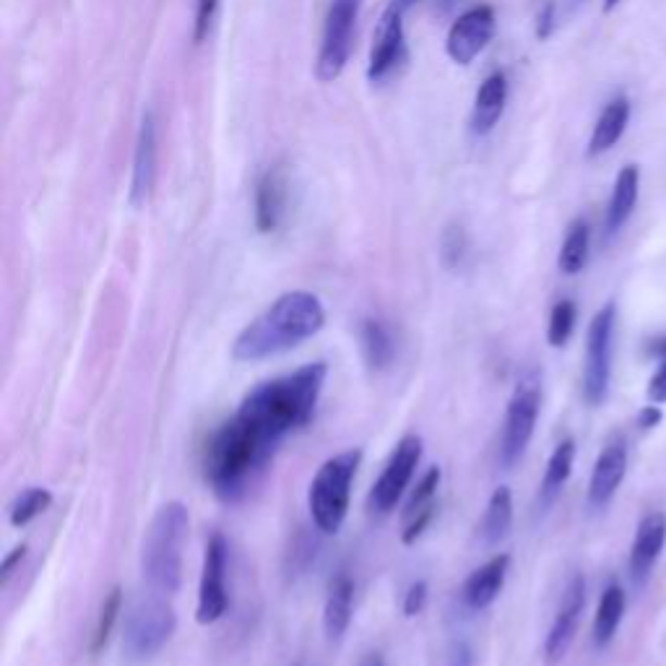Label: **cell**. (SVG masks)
<instances>
[{
  "label": "cell",
  "mask_w": 666,
  "mask_h": 666,
  "mask_svg": "<svg viewBox=\"0 0 666 666\" xmlns=\"http://www.w3.org/2000/svg\"><path fill=\"white\" fill-rule=\"evenodd\" d=\"M326 378V362H310L246 393L235 417L211 435L203 451V477L216 498L224 503L246 498L281 440L313 419Z\"/></svg>",
  "instance_id": "cell-1"
},
{
  "label": "cell",
  "mask_w": 666,
  "mask_h": 666,
  "mask_svg": "<svg viewBox=\"0 0 666 666\" xmlns=\"http://www.w3.org/2000/svg\"><path fill=\"white\" fill-rule=\"evenodd\" d=\"M326 326V310L313 292H287L268 305L259 318H253L237 334L233 344L235 362H261L289 349L300 347L302 341L313 339Z\"/></svg>",
  "instance_id": "cell-2"
},
{
  "label": "cell",
  "mask_w": 666,
  "mask_h": 666,
  "mask_svg": "<svg viewBox=\"0 0 666 666\" xmlns=\"http://www.w3.org/2000/svg\"><path fill=\"white\" fill-rule=\"evenodd\" d=\"M190 531V513L180 500H169L151 518L141 544V573L149 589L173 596L183 583V546Z\"/></svg>",
  "instance_id": "cell-3"
},
{
  "label": "cell",
  "mask_w": 666,
  "mask_h": 666,
  "mask_svg": "<svg viewBox=\"0 0 666 666\" xmlns=\"http://www.w3.org/2000/svg\"><path fill=\"white\" fill-rule=\"evenodd\" d=\"M362 464L360 448L336 453L334 458L323 461L321 469L315 472L307 490V507L315 529L323 533H339L349 513V500H352V481L357 477Z\"/></svg>",
  "instance_id": "cell-4"
},
{
  "label": "cell",
  "mask_w": 666,
  "mask_h": 666,
  "mask_svg": "<svg viewBox=\"0 0 666 666\" xmlns=\"http://www.w3.org/2000/svg\"><path fill=\"white\" fill-rule=\"evenodd\" d=\"M177 615L173 604L162 596V593H147L143 599L130 606L128 617H125L121 654L125 664H147L154 658L169 638L175 636Z\"/></svg>",
  "instance_id": "cell-5"
},
{
  "label": "cell",
  "mask_w": 666,
  "mask_h": 666,
  "mask_svg": "<svg viewBox=\"0 0 666 666\" xmlns=\"http://www.w3.org/2000/svg\"><path fill=\"white\" fill-rule=\"evenodd\" d=\"M542 412V380L539 375H526L513 388L505 409L503 435H500V466L513 469L524 458Z\"/></svg>",
  "instance_id": "cell-6"
},
{
  "label": "cell",
  "mask_w": 666,
  "mask_h": 666,
  "mask_svg": "<svg viewBox=\"0 0 666 666\" xmlns=\"http://www.w3.org/2000/svg\"><path fill=\"white\" fill-rule=\"evenodd\" d=\"M617 307L615 302L593 315L589 336H586V367H583V395L591 406H602L610 393L612 380V336H615Z\"/></svg>",
  "instance_id": "cell-7"
},
{
  "label": "cell",
  "mask_w": 666,
  "mask_h": 666,
  "mask_svg": "<svg viewBox=\"0 0 666 666\" xmlns=\"http://www.w3.org/2000/svg\"><path fill=\"white\" fill-rule=\"evenodd\" d=\"M360 3L362 0H331L318 61H315V76L323 84L336 81L341 71L347 68L349 55H352V37L360 16Z\"/></svg>",
  "instance_id": "cell-8"
},
{
  "label": "cell",
  "mask_w": 666,
  "mask_h": 666,
  "mask_svg": "<svg viewBox=\"0 0 666 666\" xmlns=\"http://www.w3.org/2000/svg\"><path fill=\"white\" fill-rule=\"evenodd\" d=\"M422 445L425 443H422L419 435H404L399 445L393 448L386 469H382L378 481L373 485L370 498H367V507H370L373 516H388L401 500V494L406 492V487L412 485L414 472H417L422 461Z\"/></svg>",
  "instance_id": "cell-9"
},
{
  "label": "cell",
  "mask_w": 666,
  "mask_h": 666,
  "mask_svg": "<svg viewBox=\"0 0 666 666\" xmlns=\"http://www.w3.org/2000/svg\"><path fill=\"white\" fill-rule=\"evenodd\" d=\"M227 557L229 546L227 539L219 531L209 537L206 550H203V570L201 583H198V604H196V623L214 625L219 623L227 612Z\"/></svg>",
  "instance_id": "cell-10"
},
{
  "label": "cell",
  "mask_w": 666,
  "mask_h": 666,
  "mask_svg": "<svg viewBox=\"0 0 666 666\" xmlns=\"http://www.w3.org/2000/svg\"><path fill=\"white\" fill-rule=\"evenodd\" d=\"M404 11L406 5L401 3V0H393V3L382 11L378 29H375L373 35L370 65H367V78H370L373 84L386 81V78L404 63Z\"/></svg>",
  "instance_id": "cell-11"
},
{
  "label": "cell",
  "mask_w": 666,
  "mask_h": 666,
  "mask_svg": "<svg viewBox=\"0 0 666 666\" xmlns=\"http://www.w3.org/2000/svg\"><path fill=\"white\" fill-rule=\"evenodd\" d=\"M494 11L490 5H477V9L466 11L458 16V22L451 26L445 39V50L453 63L469 65L494 37Z\"/></svg>",
  "instance_id": "cell-12"
},
{
  "label": "cell",
  "mask_w": 666,
  "mask_h": 666,
  "mask_svg": "<svg viewBox=\"0 0 666 666\" xmlns=\"http://www.w3.org/2000/svg\"><path fill=\"white\" fill-rule=\"evenodd\" d=\"M583 606H586V580L583 576H573L568 589L563 593V604H560L555 623H552L550 632H546L544 641L546 666H557L570 651L573 638H576L578 632L580 615H583Z\"/></svg>",
  "instance_id": "cell-13"
},
{
  "label": "cell",
  "mask_w": 666,
  "mask_h": 666,
  "mask_svg": "<svg viewBox=\"0 0 666 666\" xmlns=\"http://www.w3.org/2000/svg\"><path fill=\"white\" fill-rule=\"evenodd\" d=\"M625 474H628V443L623 438L610 440L604 451L599 453L596 464H593L591 481H589V505L593 511L604 507L615 498V492L623 485Z\"/></svg>",
  "instance_id": "cell-14"
},
{
  "label": "cell",
  "mask_w": 666,
  "mask_h": 666,
  "mask_svg": "<svg viewBox=\"0 0 666 666\" xmlns=\"http://www.w3.org/2000/svg\"><path fill=\"white\" fill-rule=\"evenodd\" d=\"M666 544V516L664 513H649V516L641 518L636 529V539H632L630 546V578L636 580L638 586L649 578L651 568L656 565L658 555H662Z\"/></svg>",
  "instance_id": "cell-15"
},
{
  "label": "cell",
  "mask_w": 666,
  "mask_h": 666,
  "mask_svg": "<svg viewBox=\"0 0 666 666\" xmlns=\"http://www.w3.org/2000/svg\"><path fill=\"white\" fill-rule=\"evenodd\" d=\"M507 570H511V555H494L492 560H487L481 568H477L466 578L464 589H461L464 604L469 606L472 612L487 610V606L500 596V591H503Z\"/></svg>",
  "instance_id": "cell-16"
},
{
  "label": "cell",
  "mask_w": 666,
  "mask_h": 666,
  "mask_svg": "<svg viewBox=\"0 0 666 666\" xmlns=\"http://www.w3.org/2000/svg\"><path fill=\"white\" fill-rule=\"evenodd\" d=\"M156 177V128L151 112H147L141 121L136 143V160H134V183H130V203L143 206L149 201L151 188H154Z\"/></svg>",
  "instance_id": "cell-17"
},
{
  "label": "cell",
  "mask_w": 666,
  "mask_h": 666,
  "mask_svg": "<svg viewBox=\"0 0 666 666\" xmlns=\"http://www.w3.org/2000/svg\"><path fill=\"white\" fill-rule=\"evenodd\" d=\"M287 211V175L281 167L268 169L255 190V227L268 235L279 229Z\"/></svg>",
  "instance_id": "cell-18"
},
{
  "label": "cell",
  "mask_w": 666,
  "mask_h": 666,
  "mask_svg": "<svg viewBox=\"0 0 666 666\" xmlns=\"http://www.w3.org/2000/svg\"><path fill=\"white\" fill-rule=\"evenodd\" d=\"M507 102V78L505 74H492L485 78L477 91V99H474L472 108V134L474 136H487L490 130L498 125L500 117L505 112Z\"/></svg>",
  "instance_id": "cell-19"
},
{
  "label": "cell",
  "mask_w": 666,
  "mask_h": 666,
  "mask_svg": "<svg viewBox=\"0 0 666 666\" xmlns=\"http://www.w3.org/2000/svg\"><path fill=\"white\" fill-rule=\"evenodd\" d=\"M638 193H641V169L636 164H625L617 173L615 188H612L610 206H606V233L615 235L625 227L630 214L636 211Z\"/></svg>",
  "instance_id": "cell-20"
},
{
  "label": "cell",
  "mask_w": 666,
  "mask_h": 666,
  "mask_svg": "<svg viewBox=\"0 0 666 666\" xmlns=\"http://www.w3.org/2000/svg\"><path fill=\"white\" fill-rule=\"evenodd\" d=\"M628 123H630V99L628 97L612 99V102L602 110V115H599L596 125H593V134L589 141V149H586V156L593 160V156L606 154V151H610L619 141V138H623Z\"/></svg>",
  "instance_id": "cell-21"
},
{
  "label": "cell",
  "mask_w": 666,
  "mask_h": 666,
  "mask_svg": "<svg viewBox=\"0 0 666 666\" xmlns=\"http://www.w3.org/2000/svg\"><path fill=\"white\" fill-rule=\"evenodd\" d=\"M352 604H354V583L347 573H339L328 586L326 610H323V628L331 641H339L352 625Z\"/></svg>",
  "instance_id": "cell-22"
},
{
  "label": "cell",
  "mask_w": 666,
  "mask_h": 666,
  "mask_svg": "<svg viewBox=\"0 0 666 666\" xmlns=\"http://www.w3.org/2000/svg\"><path fill=\"white\" fill-rule=\"evenodd\" d=\"M360 341H362V354H365V362L370 370L382 373L393 365L395 339L391 326H388L386 321L380 318L362 321Z\"/></svg>",
  "instance_id": "cell-23"
},
{
  "label": "cell",
  "mask_w": 666,
  "mask_h": 666,
  "mask_svg": "<svg viewBox=\"0 0 666 666\" xmlns=\"http://www.w3.org/2000/svg\"><path fill=\"white\" fill-rule=\"evenodd\" d=\"M513 526V494L511 487H498L492 492L490 503L485 507V516L479 520L477 537L485 546L500 544Z\"/></svg>",
  "instance_id": "cell-24"
},
{
  "label": "cell",
  "mask_w": 666,
  "mask_h": 666,
  "mask_svg": "<svg viewBox=\"0 0 666 666\" xmlns=\"http://www.w3.org/2000/svg\"><path fill=\"white\" fill-rule=\"evenodd\" d=\"M625 615V591L619 583H610L602 591V599H599V610L596 617H593V645L596 649H606L615 638V632L619 630V623H623Z\"/></svg>",
  "instance_id": "cell-25"
},
{
  "label": "cell",
  "mask_w": 666,
  "mask_h": 666,
  "mask_svg": "<svg viewBox=\"0 0 666 666\" xmlns=\"http://www.w3.org/2000/svg\"><path fill=\"white\" fill-rule=\"evenodd\" d=\"M573 464H576V440L568 438L552 451L550 461H546L542 487H539V505L550 507L555 503V498L565 487V481L570 479Z\"/></svg>",
  "instance_id": "cell-26"
},
{
  "label": "cell",
  "mask_w": 666,
  "mask_h": 666,
  "mask_svg": "<svg viewBox=\"0 0 666 666\" xmlns=\"http://www.w3.org/2000/svg\"><path fill=\"white\" fill-rule=\"evenodd\" d=\"M589 246H591V229L583 219H576L568 227L563 248H560V272L576 276L586 268L589 263Z\"/></svg>",
  "instance_id": "cell-27"
},
{
  "label": "cell",
  "mask_w": 666,
  "mask_h": 666,
  "mask_svg": "<svg viewBox=\"0 0 666 666\" xmlns=\"http://www.w3.org/2000/svg\"><path fill=\"white\" fill-rule=\"evenodd\" d=\"M52 505V492L48 487H26L24 492L16 494L9 507V520L13 529H22V526L32 524L37 516H42L45 511Z\"/></svg>",
  "instance_id": "cell-28"
},
{
  "label": "cell",
  "mask_w": 666,
  "mask_h": 666,
  "mask_svg": "<svg viewBox=\"0 0 666 666\" xmlns=\"http://www.w3.org/2000/svg\"><path fill=\"white\" fill-rule=\"evenodd\" d=\"M440 481H443V472H440V466H430V469L425 472V477L417 481V487H414L412 498H409L404 518L412 520L422 516V513H435V498H438L440 490Z\"/></svg>",
  "instance_id": "cell-29"
},
{
  "label": "cell",
  "mask_w": 666,
  "mask_h": 666,
  "mask_svg": "<svg viewBox=\"0 0 666 666\" xmlns=\"http://www.w3.org/2000/svg\"><path fill=\"white\" fill-rule=\"evenodd\" d=\"M121 610H123V589L121 586H112L108 596H104L102 610H99L95 636H91V654H99V651L108 645L112 628H115L117 617H121Z\"/></svg>",
  "instance_id": "cell-30"
},
{
  "label": "cell",
  "mask_w": 666,
  "mask_h": 666,
  "mask_svg": "<svg viewBox=\"0 0 666 666\" xmlns=\"http://www.w3.org/2000/svg\"><path fill=\"white\" fill-rule=\"evenodd\" d=\"M578 307L573 300H560L550 313V323H546V341L550 347H565L570 341L573 331H576Z\"/></svg>",
  "instance_id": "cell-31"
},
{
  "label": "cell",
  "mask_w": 666,
  "mask_h": 666,
  "mask_svg": "<svg viewBox=\"0 0 666 666\" xmlns=\"http://www.w3.org/2000/svg\"><path fill=\"white\" fill-rule=\"evenodd\" d=\"M440 255H443V263L448 268H458L466 259V235L461 227H448V233L443 235V242H440Z\"/></svg>",
  "instance_id": "cell-32"
},
{
  "label": "cell",
  "mask_w": 666,
  "mask_h": 666,
  "mask_svg": "<svg viewBox=\"0 0 666 666\" xmlns=\"http://www.w3.org/2000/svg\"><path fill=\"white\" fill-rule=\"evenodd\" d=\"M427 606V583L425 580H417V583H412L404 593V615L406 617H417L425 612Z\"/></svg>",
  "instance_id": "cell-33"
},
{
  "label": "cell",
  "mask_w": 666,
  "mask_h": 666,
  "mask_svg": "<svg viewBox=\"0 0 666 666\" xmlns=\"http://www.w3.org/2000/svg\"><path fill=\"white\" fill-rule=\"evenodd\" d=\"M216 5H219V0H198V9H196V42H201L203 37L209 35L211 22H214V13Z\"/></svg>",
  "instance_id": "cell-34"
},
{
  "label": "cell",
  "mask_w": 666,
  "mask_h": 666,
  "mask_svg": "<svg viewBox=\"0 0 666 666\" xmlns=\"http://www.w3.org/2000/svg\"><path fill=\"white\" fill-rule=\"evenodd\" d=\"M649 401L651 404H666V360H662V367H658L654 378L649 380Z\"/></svg>",
  "instance_id": "cell-35"
},
{
  "label": "cell",
  "mask_w": 666,
  "mask_h": 666,
  "mask_svg": "<svg viewBox=\"0 0 666 666\" xmlns=\"http://www.w3.org/2000/svg\"><path fill=\"white\" fill-rule=\"evenodd\" d=\"M552 29H555V3H544V9L539 11V18H537V37L539 39H546L552 35Z\"/></svg>",
  "instance_id": "cell-36"
},
{
  "label": "cell",
  "mask_w": 666,
  "mask_h": 666,
  "mask_svg": "<svg viewBox=\"0 0 666 666\" xmlns=\"http://www.w3.org/2000/svg\"><path fill=\"white\" fill-rule=\"evenodd\" d=\"M662 419H664L662 406H658V404L643 406L641 414H638V427H641L643 432H649V430H654V427L662 425Z\"/></svg>",
  "instance_id": "cell-37"
},
{
  "label": "cell",
  "mask_w": 666,
  "mask_h": 666,
  "mask_svg": "<svg viewBox=\"0 0 666 666\" xmlns=\"http://www.w3.org/2000/svg\"><path fill=\"white\" fill-rule=\"evenodd\" d=\"M24 557H26V544L13 546V550L9 552V555H5L3 565H0V573H3V583H5V580H9L11 576H13V570H16L18 565L24 563Z\"/></svg>",
  "instance_id": "cell-38"
},
{
  "label": "cell",
  "mask_w": 666,
  "mask_h": 666,
  "mask_svg": "<svg viewBox=\"0 0 666 666\" xmlns=\"http://www.w3.org/2000/svg\"><path fill=\"white\" fill-rule=\"evenodd\" d=\"M453 3H456V0H435V9H438V13H445Z\"/></svg>",
  "instance_id": "cell-39"
},
{
  "label": "cell",
  "mask_w": 666,
  "mask_h": 666,
  "mask_svg": "<svg viewBox=\"0 0 666 666\" xmlns=\"http://www.w3.org/2000/svg\"><path fill=\"white\" fill-rule=\"evenodd\" d=\"M617 3H619V0H604V11H612Z\"/></svg>",
  "instance_id": "cell-40"
},
{
  "label": "cell",
  "mask_w": 666,
  "mask_h": 666,
  "mask_svg": "<svg viewBox=\"0 0 666 666\" xmlns=\"http://www.w3.org/2000/svg\"><path fill=\"white\" fill-rule=\"evenodd\" d=\"M401 3H404V5H412V3H414V0H401Z\"/></svg>",
  "instance_id": "cell-41"
},
{
  "label": "cell",
  "mask_w": 666,
  "mask_h": 666,
  "mask_svg": "<svg viewBox=\"0 0 666 666\" xmlns=\"http://www.w3.org/2000/svg\"><path fill=\"white\" fill-rule=\"evenodd\" d=\"M373 666H382V664H380V662H378V664H373Z\"/></svg>",
  "instance_id": "cell-42"
}]
</instances>
